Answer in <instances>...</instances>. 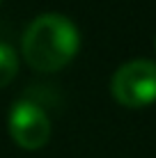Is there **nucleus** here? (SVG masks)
I'll use <instances>...</instances> for the list:
<instances>
[{"instance_id":"nucleus-4","label":"nucleus","mask_w":156,"mask_h":158,"mask_svg":"<svg viewBox=\"0 0 156 158\" xmlns=\"http://www.w3.org/2000/svg\"><path fill=\"white\" fill-rule=\"evenodd\" d=\"M19 73V57L9 44L0 41V89L7 87Z\"/></svg>"},{"instance_id":"nucleus-3","label":"nucleus","mask_w":156,"mask_h":158,"mask_svg":"<svg viewBox=\"0 0 156 158\" xmlns=\"http://www.w3.org/2000/svg\"><path fill=\"white\" fill-rule=\"evenodd\" d=\"M9 135L23 149H41L51 140V119L35 101L21 99L9 110Z\"/></svg>"},{"instance_id":"nucleus-2","label":"nucleus","mask_w":156,"mask_h":158,"mask_svg":"<svg viewBox=\"0 0 156 158\" xmlns=\"http://www.w3.org/2000/svg\"><path fill=\"white\" fill-rule=\"evenodd\" d=\"M112 96L126 108H145L156 103V62L131 60L122 64L110 83Z\"/></svg>"},{"instance_id":"nucleus-1","label":"nucleus","mask_w":156,"mask_h":158,"mask_svg":"<svg viewBox=\"0 0 156 158\" xmlns=\"http://www.w3.org/2000/svg\"><path fill=\"white\" fill-rule=\"evenodd\" d=\"M80 35L62 14H41L23 35V57L35 71L51 73L64 69L78 53Z\"/></svg>"}]
</instances>
